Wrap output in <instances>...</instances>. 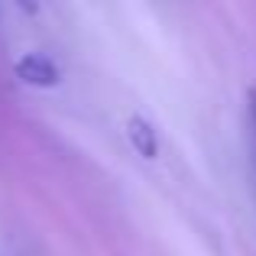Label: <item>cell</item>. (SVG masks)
I'll use <instances>...</instances> for the list:
<instances>
[{
	"mask_svg": "<svg viewBox=\"0 0 256 256\" xmlns=\"http://www.w3.org/2000/svg\"><path fill=\"white\" fill-rule=\"evenodd\" d=\"M16 78L32 88H56L58 84V65L46 52H26L16 58Z\"/></svg>",
	"mask_w": 256,
	"mask_h": 256,
	"instance_id": "6da1fadb",
	"label": "cell"
},
{
	"mask_svg": "<svg viewBox=\"0 0 256 256\" xmlns=\"http://www.w3.org/2000/svg\"><path fill=\"white\" fill-rule=\"evenodd\" d=\"M126 136H130L133 150H136L143 159H156L159 133H156V126H152L146 117H130V120H126Z\"/></svg>",
	"mask_w": 256,
	"mask_h": 256,
	"instance_id": "7a4b0ae2",
	"label": "cell"
},
{
	"mask_svg": "<svg viewBox=\"0 0 256 256\" xmlns=\"http://www.w3.org/2000/svg\"><path fill=\"white\" fill-rule=\"evenodd\" d=\"M250 146H253V162H256V88L250 91Z\"/></svg>",
	"mask_w": 256,
	"mask_h": 256,
	"instance_id": "3957f363",
	"label": "cell"
}]
</instances>
